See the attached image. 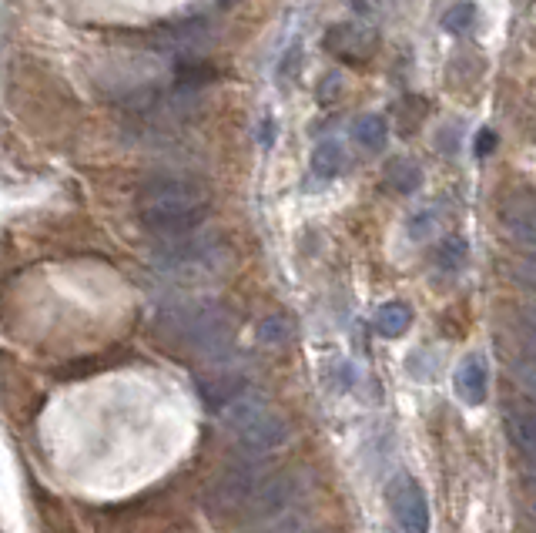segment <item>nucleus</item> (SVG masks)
Listing matches in <instances>:
<instances>
[{"mask_svg": "<svg viewBox=\"0 0 536 533\" xmlns=\"http://www.w3.org/2000/svg\"><path fill=\"white\" fill-rule=\"evenodd\" d=\"M520 316V356L513 359V379L536 396V309H523Z\"/></svg>", "mask_w": 536, "mask_h": 533, "instance_id": "obj_7", "label": "nucleus"}, {"mask_svg": "<svg viewBox=\"0 0 536 533\" xmlns=\"http://www.w3.org/2000/svg\"><path fill=\"white\" fill-rule=\"evenodd\" d=\"M386 500L392 520L402 533H429V500L419 480H413L409 473H399L396 480H389Z\"/></svg>", "mask_w": 536, "mask_h": 533, "instance_id": "obj_5", "label": "nucleus"}, {"mask_svg": "<svg viewBox=\"0 0 536 533\" xmlns=\"http://www.w3.org/2000/svg\"><path fill=\"white\" fill-rule=\"evenodd\" d=\"M352 141H356V148H362L366 155H382L389 145V125L379 114H362L356 125H352Z\"/></svg>", "mask_w": 536, "mask_h": 533, "instance_id": "obj_11", "label": "nucleus"}, {"mask_svg": "<svg viewBox=\"0 0 536 533\" xmlns=\"http://www.w3.org/2000/svg\"><path fill=\"white\" fill-rule=\"evenodd\" d=\"M346 168V151H342V145L335 138H325V141H319L315 145V151H312V171L319 178H335L339 171Z\"/></svg>", "mask_w": 536, "mask_h": 533, "instance_id": "obj_13", "label": "nucleus"}, {"mask_svg": "<svg viewBox=\"0 0 536 533\" xmlns=\"http://www.w3.org/2000/svg\"><path fill=\"white\" fill-rule=\"evenodd\" d=\"M476 17V7L473 4H456L453 11L446 14V27L453 34H463V31H469V21Z\"/></svg>", "mask_w": 536, "mask_h": 533, "instance_id": "obj_18", "label": "nucleus"}, {"mask_svg": "<svg viewBox=\"0 0 536 533\" xmlns=\"http://www.w3.org/2000/svg\"><path fill=\"white\" fill-rule=\"evenodd\" d=\"M500 222L510 242L536 252V205H506Z\"/></svg>", "mask_w": 536, "mask_h": 533, "instance_id": "obj_8", "label": "nucleus"}, {"mask_svg": "<svg viewBox=\"0 0 536 533\" xmlns=\"http://www.w3.org/2000/svg\"><path fill=\"white\" fill-rule=\"evenodd\" d=\"M372 322H376V332L382 339H399L413 326V309L406 302H386V306L376 309V319Z\"/></svg>", "mask_w": 536, "mask_h": 533, "instance_id": "obj_12", "label": "nucleus"}, {"mask_svg": "<svg viewBox=\"0 0 536 533\" xmlns=\"http://www.w3.org/2000/svg\"><path fill=\"white\" fill-rule=\"evenodd\" d=\"M520 279L530 285V289H536V262H523L520 265Z\"/></svg>", "mask_w": 536, "mask_h": 533, "instance_id": "obj_19", "label": "nucleus"}, {"mask_svg": "<svg viewBox=\"0 0 536 533\" xmlns=\"http://www.w3.org/2000/svg\"><path fill=\"white\" fill-rule=\"evenodd\" d=\"M218 416H222L225 433L232 436L235 446L248 460H262L265 453H275L289 440V423H285V416L268 403V399L255 393H242L235 403L218 409Z\"/></svg>", "mask_w": 536, "mask_h": 533, "instance_id": "obj_4", "label": "nucleus"}, {"mask_svg": "<svg viewBox=\"0 0 536 533\" xmlns=\"http://www.w3.org/2000/svg\"><path fill=\"white\" fill-rule=\"evenodd\" d=\"M295 497V477L285 470H262L258 460H245L222 470L205 493V507L218 523L272 520Z\"/></svg>", "mask_w": 536, "mask_h": 533, "instance_id": "obj_1", "label": "nucleus"}, {"mask_svg": "<svg viewBox=\"0 0 536 533\" xmlns=\"http://www.w3.org/2000/svg\"><path fill=\"white\" fill-rule=\"evenodd\" d=\"M208 215V192L188 178H151L138 192V218L155 239L178 242L195 235Z\"/></svg>", "mask_w": 536, "mask_h": 533, "instance_id": "obj_2", "label": "nucleus"}, {"mask_svg": "<svg viewBox=\"0 0 536 533\" xmlns=\"http://www.w3.org/2000/svg\"><path fill=\"white\" fill-rule=\"evenodd\" d=\"M289 533H315V530H289Z\"/></svg>", "mask_w": 536, "mask_h": 533, "instance_id": "obj_21", "label": "nucleus"}, {"mask_svg": "<svg viewBox=\"0 0 536 533\" xmlns=\"http://www.w3.org/2000/svg\"><path fill=\"white\" fill-rule=\"evenodd\" d=\"M242 393H248V386H245V379L235 373H215L212 379H201V396H205V403L212 409H225Z\"/></svg>", "mask_w": 536, "mask_h": 533, "instance_id": "obj_9", "label": "nucleus"}, {"mask_svg": "<svg viewBox=\"0 0 536 533\" xmlns=\"http://www.w3.org/2000/svg\"><path fill=\"white\" fill-rule=\"evenodd\" d=\"M456 396L463 399L466 406H483L486 403V389H490V369H486V359L480 352H469L463 363L456 366L453 376Z\"/></svg>", "mask_w": 536, "mask_h": 533, "instance_id": "obj_6", "label": "nucleus"}, {"mask_svg": "<svg viewBox=\"0 0 536 533\" xmlns=\"http://www.w3.org/2000/svg\"><path fill=\"white\" fill-rule=\"evenodd\" d=\"M436 262L443 265V269H449V272H456L459 265L466 262V242L459 239V235H449V239L439 245L436 249Z\"/></svg>", "mask_w": 536, "mask_h": 533, "instance_id": "obj_16", "label": "nucleus"}, {"mask_svg": "<svg viewBox=\"0 0 536 533\" xmlns=\"http://www.w3.org/2000/svg\"><path fill=\"white\" fill-rule=\"evenodd\" d=\"M506 430L510 440L536 463V406H520L506 413Z\"/></svg>", "mask_w": 536, "mask_h": 533, "instance_id": "obj_10", "label": "nucleus"}, {"mask_svg": "<svg viewBox=\"0 0 536 533\" xmlns=\"http://www.w3.org/2000/svg\"><path fill=\"white\" fill-rule=\"evenodd\" d=\"M161 332L201 359H225L235 346V319L222 302L195 299L171 306L161 316Z\"/></svg>", "mask_w": 536, "mask_h": 533, "instance_id": "obj_3", "label": "nucleus"}, {"mask_svg": "<svg viewBox=\"0 0 536 533\" xmlns=\"http://www.w3.org/2000/svg\"><path fill=\"white\" fill-rule=\"evenodd\" d=\"M406 232H409V239H413V242L429 239V235L436 232V212H433V208H423V212H416L413 218H409Z\"/></svg>", "mask_w": 536, "mask_h": 533, "instance_id": "obj_17", "label": "nucleus"}, {"mask_svg": "<svg viewBox=\"0 0 536 533\" xmlns=\"http://www.w3.org/2000/svg\"><path fill=\"white\" fill-rule=\"evenodd\" d=\"M258 339H262V346H285V342L292 339V326L289 319L282 316H268L262 326H258Z\"/></svg>", "mask_w": 536, "mask_h": 533, "instance_id": "obj_15", "label": "nucleus"}, {"mask_svg": "<svg viewBox=\"0 0 536 533\" xmlns=\"http://www.w3.org/2000/svg\"><path fill=\"white\" fill-rule=\"evenodd\" d=\"M386 182L396 188V192L409 195V192H416L419 182H423V168H419L416 161H409V158H396L386 168Z\"/></svg>", "mask_w": 536, "mask_h": 533, "instance_id": "obj_14", "label": "nucleus"}, {"mask_svg": "<svg viewBox=\"0 0 536 533\" xmlns=\"http://www.w3.org/2000/svg\"><path fill=\"white\" fill-rule=\"evenodd\" d=\"M526 487H530V500H533V510H536V466L530 470V480H526Z\"/></svg>", "mask_w": 536, "mask_h": 533, "instance_id": "obj_20", "label": "nucleus"}]
</instances>
